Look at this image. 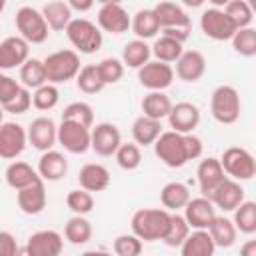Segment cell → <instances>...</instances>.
<instances>
[{
	"instance_id": "obj_23",
	"label": "cell",
	"mask_w": 256,
	"mask_h": 256,
	"mask_svg": "<svg viewBox=\"0 0 256 256\" xmlns=\"http://www.w3.org/2000/svg\"><path fill=\"white\" fill-rule=\"evenodd\" d=\"M16 200H18V208L28 214V216H38L44 212L46 208V202H48V196H46V186H44V180L16 192Z\"/></svg>"
},
{
	"instance_id": "obj_12",
	"label": "cell",
	"mask_w": 256,
	"mask_h": 256,
	"mask_svg": "<svg viewBox=\"0 0 256 256\" xmlns=\"http://www.w3.org/2000/svg\"><path fill=\"white\" fill-rule=\"evenodd\" d=\"M28 142L38 152H50L58 144V126L48 116H38L28 126Z\"/></svg>"
},
{
	"instance_id": "obj_41",
	"label": "cell",
	"mask_w": 256,
	"mask_h": 256,
	"mask_svg": "<svg viewBox=\"0 0 256 256\" xmlns=\"http://www.w3.org/2000/svg\"><path fill=\"white\" fill-rule=\"evenodd\" d=\"M234 224L238 232L242 234H254L256 232V202L244 200L234 210Z\"/></svg>"
},
{
	"instance_id": "obj_21",
	"label": "cell",
	"mask_w": 256,
	"mask_h": 256,
	"mask_svg": "<svg viewBox=\"0 0 256 256\" xmlns=\"http://www.w3.org/2000/svg\"><path fill=\"white\" fill-rule=\"evenodd\" d=\"M212 204L224 212H234L242 202H244V188L240 186V182L232 180V178H226L212 194L210 198Z\"/></svg>"
},
{
	"instance_id": "obj_48",
	"label": "cell",
	"mask_w": 256,
	"mask_h": 256,
	"mask_svg": "<svg viewBox=\"0 0 256 256\" xmlns=\"http://www.w3.org/2000/svg\"><path fill=\"white\" fill-rule=\"evenodd\" d=\"M114 254L116 256H140L142 240L136 234H120L114 240Z\"/></svg>"
},
{
	"instance_id": "obj_4",
	"label": "cell",
	"mask_w": 256,
	"mask_h": 256,
	"mask_svg": "<svg viewBox=\"0 0 256 256\" xmlns=\"http://www.w3.org/2000/svg\"><path fill=\"white\" fill-rule=\"evenodd\" d=\"M66 36L78 54H96L104 44L102 30L86 18H74L66 28Z\"/></svg>"
},
{
	"instance_id": "obj_39",
	"label": "cell",
	"mask_w": 256,
	"mask_h": 256,
	"mask_svg": "<svg viewBox=\"0 0 256 256\" xmlns=\"http://www.w3.org/2000/svg\"><path fill=\"white\" fill-rule=\"evenodd\" d=\"M190 232H192V228L186 222L184 214L174 212L172 214V222H170V230H168V234L164 238V244L170 246V248H180L186 242V238L190 236Z\"/></svg>"
},
{
	"instance_id": "obj_10",
	"label": "cell",
	"mask_w": 256,
	"mask_h": 256,
	"mask_svg": "<svg viewBox=\"0 0 256 256\" xmlns=\"http://www.w3.org/2000/svg\"><path fill=\"white\" fill-rule=\"evenodd\" d=\"M174 76H176V70L170 64H164L158 60H150L144 68L138 70V82L150 92H164L166 88L172 86Z\"/></svg>"
},
{
	"instance_id": "obj_53",
	"label": "cell",
	"mask_w": 256,
	"mask_h": 256,
	"mask_svg": "<svg viewBox=\"0 0 256 256\" xmlns=\"http://www.w3.org/2000/svg\"><path fill=\"white\" fill-rule=\"evenodd\" d=\"M68 4H70V8H72V12H74V10H76V12H88V10L94 8V2H92V0H70Z\"/></svg>"
},
{
	"instance_id": "obj_6",
	"label": "cell",
	"mask_w": 256,
	"mask_h": 256,
	"mask_svg": "<svg viewBox=\"0 0 256 256\" xmlns=\"http://www.w3.org/2000/svg\"><path fill=\"white\" fill-rule=\"evenodd\" d=\"M154 154L168 168H182L184 164L190 162L188 150H186V136L174 130L162 132V136L154 144Z\"/></svg>"
},
{
	"instance_id": "obj_22",
	"label": "cell",
	"mask_w": 256,
	"mask_h": 256,
	"mask_svg": "<svg viewBox=\"0 0 256 256\" xmlns=\"http://www.w3.org/2000/svg\"><path fill=\"white\" fill-rule=\"evenodd\" d=\"M206 74V58L198 50H184L180 60L176 62V76L182 82L194 84Z\"/></svg>"
},
{
	"instance_id": "obj_45",
	"label": "cell",
	"mask_w": 256,
	"mask_h": 256,
	"mask_svg": "<svg viewBox=\"0 0 256 256\" xmlns=\"http://www.w3.org/2000/svg\"><path fill=\"white\" fill-rule=\"evenodd\" d=\"M66 206L74 212V216H86L94 210V196L82 188L70 190L66 196Z\"/></svg>"
},
{
	"instance_id": "obj_40",
	"label": "cell",
	"mask_w": 256,
	"mask_h": 256,
	"mask_svg": "<svg viewBox=\"0 0 256 256\" xmlns=\"http://www.w3.org/2000/svg\"><path fill=\"white\" fill-rule=\"evenodd\" d=\"M62 120L66 122H76L86 128H94V110L88 102H72L64 108Z\"/></svg>"
},
{
	"instance_id": "obj_24",
	"label": "cell",
	"mask_w": 256,
	"mask_h": 256,
	"mask_svg": "<svg viewBox=\"0 0 256 256\" xmlns=\"http://www.w3.org/2000/svg\"><path fill=\"white\" fill-rule=\"evenodd\" d=\"M36 170L44 182H58L68 174V160L62 152L50 150V152H44L40 156Z\"/></svg>"
},
{
	"instance_id": "obj_43",
	"label": "cell",
	"mask_w": 256,
	"mask_h": 256,
	"mask_svg": "<svg viewBox=\"0 0 256 256\" xmlns=\"http://www.w3.org/2000/svg\"><path fill=\"white\" fill-rule=\"evenodd\" d=\"M116 162H118V166L122 170H128V172L136 170L142 164V150H140V146L136 142H126V144L122 142V146L116 152Z\"/></svg>"
},
{
	"instance_id": "obj_38",
	"label": "cell",
	"mask_w": 256,
	"mask_h": 256,
	"mask_svg": "<svg viewBox=\"0 0 256 256\" xmlns=\"http://www.w3.org/2000/svg\"><path fill=\"white\" fill-rule=\"evenodd\" d=\"M76 86L80 92L84 94H98L106 88L100 72H98V64H86L82 66L78 78H76Z\"/></svg>"
},
{
	"instance_id": "obj_14",
	"label": "cell",
	"mask_w": 256,
	"mask_h": 256,
	"mask_svg": "<svg viewBox=\"0 0 256 256\" xmlns=\"http://www.w3.org/2000/svg\"><path fill=\"white\" fill-rule=\"evenodd\" d=\"M122 146V134L116 124L112 122H100L92 128V150L102 156H116L118 148Z\"/></svg>"
},
{
	"instance_id": "obj_42",
	"label": "cell",
	"mask_w": 256,
	"mask_h": 256,
	"mask_svg": "<svg viewBox=\"0 0 256 256\" xmlns=\"http://www.w3.org/2000/svg\"><path fill=\"white\" fill-rule=\"evenodd\" d=\"M224 12L230 16V20L236 24L238 30L242 28H250L252 20H254V14L250 10V4L246 0H232L224 6Z\"/></svg>"
},
{
	"instance_id": "obj_51",
	"label": "cell",
	"mask_w": 256,
	"mask_h": 256,
	"mask_svg": "<svg viewBox=\"0 0 256 256\" xmlns=\"http://www.w3.org/2000/svg\"><path fill=\"white\" fill-rule=\"evenodd\" d=\"M20 250L16 238L10 232H0V256H16Z\"/></svg>"
},
{
	"instance_id": "obj_32",
	"label": "cell",
	"mask_w": 256,
	"mask_h": 256,
	"mask_svg": "<svg viewBox=\"0 0 256 256\" xmlns=\"http://www.w3.org/2000/svg\"><path fill=\"white\" fill-rule=\"evenodd\" d=\"M160 22H158V16L154 12V8H144V10H138L132 18V32L136 34L138 40H150L154 38L158 32H160Z\"/></svg>"
},
{
	"instance_id": "obj_17",
	"label": "cell",
	"mask_w": 256,
	"mask_h": 256,
	"mask_svg": "<svg viewBox=\"0 0 256 256\" xmlns=\"http://www.w3.org/2000/svg\"><path fill=\"white\" fill-rule=\"evenodd\" d=\"M196 176H198V186L204 198H210V194L228 178L222 168L220 158H214V156H208L198 164Z\"/></svg>"
},
{
	"instance_id": "obj_37",
	"label": "cell",
	"mask_w": 256,
	"mask_h": 256,
	"mask_svg": "<svg viewBox=\"0 0 256 256\" xmlns=\"http://www.w3.org/2000/svg\"><path fill=\"white\" fill-rule=\"evenodd\" d=\"M64 236L70 244L82 246L92 238V224L86 220V216H72L64 226Z\"/></svg>"
},
{
	"instance_id": "obj_7",
	"label": "cell",
	"mask_w": 256,
	"mask_h": 256,
	"mask_svg": "<svg viewBox=\"0 0 256 256\" xmlns=\"http://www.w3.org/2000/svg\"><path fill=\"white\" fill-rule=\"evenodd\" d=\"M220 162L226 176L236 182H246L256 176V158L246 148H240V146L226 148Z\"/></svg>"
},
{
	"instance_id": "obj_31",
	"label": "cell",
	"mask_w": 256,
	"mask_h": 256,
	"mask_svg": "<svg viewBox=\"0 0 256 256\" xmlns=\"http://www.w3.org/2000/svg\"><path fill=\"white\" fill-rule=\"evenodd\" d=\"M190 200H192L190 190L182 182H168L160 192V202H162L164 210H168V212H178V210L186 208Z\"/></svg>"
},
{
	"instance_id": "obj_50",
	"label": "cell",
	"mask_w": 256,
	"mask_h": 256,
	"mask_svg": "<svg viewBox=\"0 0 256 256\" xmlns=\"http://www.w3.org/2000/svg\"><path fill=\"white\" fill-rule=\"evenodd\" d=\"M30 106H34V100H32V92L28 88H22L20 94L6 106H2L8 114H26L30 110Z\"/></svg>"
},
{
	"instance_id": "obj_3",
	"label": "cell",
	"mask_w": 256,
	"mask_h": 256,
	"mask_svg": "<svg viewBox=\"0 0 256 256\" xmlns=\"http://www.w3.org/2000/svg\"><path fill=\"white\" fill-rule=\"evenodd\" d=\"M210 112H212V118L222 126L236 124L240 118V112H242V102H240L238 90L230 84L218 86L210 98Z\"/></svg>"
},
{
	"instance_id": "obj_18",
	"label": "cell",
	"mask_w": 256,
	"mask_h": 256,
	"mask_svg": "<svg viewBox=\"0 0 256 256\" xmlns=\"http://www.w3.org/2000/svg\"><path fill=\"white\" fill-rule=\"evenodd\" d=\"M216 206L212 204V200L200 196V198H192L188 202V206L184 208V218L190 224L192 230H208L212 226V222L216 220Z\"/></svg>"
},
{
	"instance_id": "obj_33",
	"label": "cell",
	"mask_w": 256,
	"mask_h": 256,
	"mask_svg": "<svg viewBox=\"0 0 256 256\" xmlns=\"http://www.w3.org/2000/svg\"><path fill=\"white\" fill-rule=\"evenodd\" d=\"M208 232H210L216 248H232L238 238V228H236L234 220H230L226 216H216V220L212 222Z\"/></svg>"
},
{
	"instance_id": "obj_13",
	"label": "cell",
	"mask_w": 256,
	"mask_h": 256,
	"mask_svg": "<svg viewBox=\"0 0 256 256\" xmlns=\"http://www.w3.org/2000/svg\"><path fill=\"white\" fill-rule=\"evenodd\" d=\"M28 130L16 122H4L0 128V156L4 160H14L26 150Z\"/></svg>"
},
{
	"instance_id": "obj_55",
	"label": "cell",
	"mask_w": 256,
	"mask_h": 256,
	"mask_svg": "<svg viewBox=\"0 0 256 256\" xmlns=\"http://www.w3.org/2000/svg\"><path fill=\"white\" fill-rule=\"evenodd\" d=\"M80 256H112V254H108V252H104V250H86V252L80 254Z\"/></svg>"
},
{
	"instance_id": "obj_35",
	"label": "cell",
	"mask_w": 256,
	"mask_h": 256,
	"mask_svg": "<svg viewBox=\"0 0 256 256\" xmlns=\"http://www.w3.org/2000/svg\"><path fill=\"white\" fill-rule=\"evenodd\" d=\"M20 82H22V86L28 88V90H38V88H42L44 84H48L44 60L30 58V60L20 68Z\"/></svg>"
},
{
	"instance_id": "obj_36",
	"label": "cell",
	"mask_w": 256,
	"mask_h": 256,
	"mask_svg": "<svg viewBox=\"0 0 256 256\" xmlns=\"http://www.w3.org/2000/svg\"><path fill=\"white\" fill-rule=\"evenodd\" d=\"M182 54H184V44L178 42V40H174V38L160 36V38H156V42L152 44V56H154L158 62L172 64V62H178Z\"/></svg>"
},
{
	"instance_id": "obj_56",
	"label": "cell",
	"mask_w": 256,
	"mask_h": 256,
	"mask_svg": "<svg viewBox=\"0 0 256 256\" xmlns=\"http://www.w3.org/2000/svg\"><path fill=\"white\" fill-rule=\"evenodd\" d=\"M16 256H30V254H28V250H26V246H22V248L18 250V254H16Z\"/></svg>"
},
{
	"instance_id": "obj_28",
	"label": "cell",
	"mask_w": 256,
	"mask_h": 256,
	"mask_svg": "<svg viewBox=\"0 0 256 256\" xmlns=\"http://www.w3.org/2000/svg\"><path fill=\"white\" fill-rule=\"evenodd\" d=\"M142 114L152 118V120H158L162 122L164 118L170 116L174 104L170 100V96L166 92H148L144 98H142Z\"/></svg>"
},
{
	"instance_id": "obj_11",
	"label": "cell",
	"mask_w": 256,
	"mask_h": 256,
	"mask_svg": "<svg viewBox=\"0 0 256 256\" xmlns=\"http://www.w3.org/2000/svg\"><path fill=\"white\" fill-rule=\"evenodd\" d=\"M98 28L118 36L132 28V18L120 2H104L98 10Z\"/></svg>"
},
{
	"instance_id": "obj_30",
	"label": "cell",
	"mask_w": 256,
	"mask_h": 256,
	"mask_svg": "<svg viewBox=\"0 0 256 256\" xmlns=\"http://www.w3.org/2000/svg\"><path fill=\"white\" fill-rule=\"evenodd\" d=\"M42 14H44V18H46L50 30H54V32H62V30L66 32V28L70 26V22L74 20V18H72V8H70V4H68V2H60V0H56V2H46V4L42 6Z\"/></svg>"
},
{
	"instance_id": "obj_8",
	"label": "cell",
	"mask_w": 256,
	"mask_h": 256,
	"mask_svg": "<svg viewBox=\"0 0 256 256\" xmlns=\"http://www.w3.org/2000/svg\"><path fill=\"white\" fill-rule=\"evenodd\" d=\"M200 28L206 38L216 40V42H226L232 40L234 34L238 32L236 24L230 20V16L224 12V8H206L200 16Z\"/></svg>"
},
{
	"instance_id": "obj_29",
	"label": "cell",
	"mask_w": 256,
	"mask_h": 256,
	"mask_svg": "<svg viewBox=\"0 0 256 256\" xmlns=\"http://www.w3.org/2000/svg\"><path fill=\"white\" fill-rule=\"evenodd\" d=\"M216 244L208 230H194L180 246L182 256H214Z\"/></svg>"
},
{
	"instance_id": "obj_57",
	"label": "cell",
	"mask_w": 256,
	"mask_h": 256,
	"mask_svg": "<svg viewBox=\"0 0 256 256\" xmlns=\"http://www.w3.org/2000/svg\"><path fill=\"white\" fill-rule=\"evenodd\" d=\"M248 4H250V10H252V14H256V0H248Z\"/></svg>"
},
{
	"instance_id": "obj_44",
	"label": "cell",
	"mask_w": 256,
	"mask_h": 256,
	"mask_svg": "<svg viewBox=\"0 0 256 256\" xmlns=\"http://www.w3.org/2000/svg\"><path fill=\"white\" fill-rule=\"evenodd\" d=\"M232 48L236 54L244 56V58H252L256 56V28H242L234 34L232 38Z\"/></svg>"
},
{
	"instance_id": "obj_27",
	"label": "cell",
	"mask_w": 256,
	"mask_h": 256,
	"mask_svg": "<svg viewBox=\"0 0 256 256\" xmlns=\"http://www.w3.org/2000/svg\"><path fill=\"white\" fill-rule=\"evenodd\" d=\"M162 136V122L152 120L148 116H138L132 124V138L138 146H154L156 140Z\"/></svg>"
},
{
	"instance_id": "obj_20",
	"label": "cell",
	"mask_w": 256,
	"mask_h": 256,
	"mask_svg": "<svg viewBox=\"0 0 256 256\" xmlns=\"http://www.w3.org/2000/svg\"><path fill=\"white\" fill-rule=\"evenodd\" d=\"M154 12L158 16V22H160L162 30H192L190 16L176 2H158L154 6Z\"/></svg>"
},
{
	"instance_id": "obj_26",
	"label": "cell",
	"mask_w": 256,
	"mask_h": 256,
	"mask_svg": "<svg viewBox=\"0 0 256 256\" xmlns=\"http://www.w3.org/2000/svg\"><path fill=\"white\" fill-rule=\"evenodd\" d=\"M40 180L42 178H40L38 170L32 168L28 162L16 160L6 168V184L16 192H20V190H24V188H28V186H32Z\"/></svg>"
},
{
	"instance_id": "obj_52",
	"label": "cell",
	"mask_w": 256,
	"mask_h": 256,
	"mask_svg": "<svg viewBox=\"0 0 256 256\" xmlns=\"http://www.w3.org/2000/svg\"><path fill=\"white\" fill-rule=\"evenodd\" d=\"M186 150H188V158L190 160H198L204 152V144L198 136L194 134H186Z\"/></svg>"
},
{
	"instance_id": "obj_54",
	"label": "cell",
	"mask_w": 256,
	"mask_h": 256,
	"mask_svg": "<svg viewBox=\"0 0 256 256\" xmlns=\"http://www.w3.org/2000/svg\"><path fill=\"white\" fill-rule=\"evenodd\" d=\"M240 256H256V240H248L240 248Z\"/></svg>"
},
{
	"instance_id": "obj_2",
	"label": "cell",
	"mask_w": 256,
	"mask_h": 256,
	"mask_svg": "<svg viewBox=\"0 0 256 256\" xmlns=\"http://www.w3.org/2000/svg\"><path fill=\"white\" fill-rule=\"evenodd\" d=\"M44 68L48 76V84H66L70 80H76L82 66H80V54L76 50H58L44 58Z\"/></svg>"
},
{
	"instance_id": "obj_34",
	"label": "cell",
	"mask_w": 256,
	"mask_h": 256,
	"mask_svg": "<svg viewBox=\"0 0 256 256\" xmlns=\"http://www.w3.org/2000/svg\"><path fill=\"white\" fill-rule=\"evenodd\" d=\"M152 58V46H148L144 40H132L124 46L122 50V62L124 66L128 68H134V70H140L144 68Z\"/></svg>"
},
{
	"instance_id": "obj_25",
	"label": "cell",
	"mask_w": 256,
	"mask_h": 256,
	"mask_svg": "<svg viewBox=\"0 0 256 256\" xmlns=\"http://www.w3.org/2000/svg\"><path fill=\"white\" fill-rule=\"evenodd\" d=\"M110 172L106 166L102 164H96V162H90V164H84L80 174H78V182H80V188L86 190V192H104L108 186H110Z\"/></svg>"
},
{
	"instance_id": "obj_47",
	"label": "cell",
	"mask_w": 256,
	"mask_h": 256,
	"mask_svg": "<svg viewBox=\"0 0 256 256\" xmlns=\"http://www.w3.org/2000/svg\"><path fill=\"white\" fill-rule=\"evenodd\" d=\"M124 68H126L124 62L118 60V58H104V60L98 62V72H100L106 86L120 82L122 76H124Z\"/></svg>"
},
{
	"instance_id": "obj_5",
	"label": "cell",
	"mask_w": 256,
	"mask_h": 256,
	"mask_svg": "<svg viewBox=\"0 0 256 256\" xmlns=\"http://www.w3.org/2000/svg\"><path fill=\"white\" fill-rule=\"evenodd\" d=\"M16 30L28 44H44L50 36V26L42 14L32 6H22L16 12Z\"/></svg>"
},
{
	"instance_id": "obj_9",
	"label": "cell",
	"mask_w": 256,
	"mask_h": 256,
	"mask_svg": "<svg viewBox=\"0 0 256 256\" xmlns=\"http://www.w3.org/2000/svg\"><path fill=\"white\" fill-rule=\"evenodd\" d=\"M58 144L70 154H86L92 150V128L62 120L58 126Z\"/></svg>"
},
{
	"instance_id": "obj_49",
	"label": "cell",
	"mask_w": 256,
	"mask_h": 256,
	"mask_svg": "<svg viewBox=\"0 0 256 256\" xmlns=\"http://www.w3.org/2000/svg\"><path fill=\"white\" fill-rule=\"evenodd\" d=\"M22 88H24V86H20L18 80H14L12 76L0 74V104H2V106L10 104V102L20 94Z\"/></svg>"
},
{
	"instance_id": "obj_15",
	"label": "cell",
	"mask_w": 256,
	"mask_h": 256,
	"mask_svg": "<svg viewBox=\"0 0 256 256\" xmlns=\"http://www.w3.org/2000/svg\"><path fill=\"white\" fill-rule=\"evenodd\" d=\"M30 60V44L22 36H8L0 42V68H22Z\"/></svg>"
},
{
	"instance_id": "obj_16",
	"label": "cell",
	"mask_w": 256,
	"mask_h": 256,
	"mask_svg": "<svg viewBox=\"0 0 256 256\" xmlns=\"http://www.w3.org/2000/svg\"><path fill=\"white\" fill-rule=\"evenodd\" d=\"M200 120H202L200 108L196 104H192V102H178L172 108L170 116H168L170 128L174 132H178V134H184V136L186 134H194V130L198 128Z\"/></svg>"
},
{
	"instance_id": "obj_19",
	"label": "cell",
	"mask_w": 256,
	"mask_h": 256,
	"mask_svg": "<svg viewBox=\"0 0 256 256\" xmlns=\"http://www.w3.org/2000/svg\"><path fill=\"white\" fill-rule=\"evenodd\" d=\"M62 248L64 238L56 230H38L26 242V250L30 256H60Z\"/></svg>"
},
{
	"instance_id": "obj_1",
	"label": "cell",
	"mask_w": 256,
	"mask_h": 256,
	"mask_svg": "<svg viewBox=\"0 0 256 256\" xmlns=\"http://www.w3.org/2000/svg\"><path fill=\"white\" fill-rule=\"evenodd\" d=\"M172 222V212L164 208H142L132 216V234L142 242H156L166 238Z\"/></svg>"
},
{
	"instance_id": "obj_46",
	"label": "cell",
	"mask_w": 256,
	"mask_h": 256,
	"mask_svg": "<svg viewBox=\"0 0 256 256\" xmlns=\"http://www.w3.org/2000/svg\"><path fill=\"white\" fill-rule=\"evenodd\" d=\"M32 100H34V108H38V110H42V112L52 110V108H56L58 102H60V90H58V86H54V84H44L42 88L34 90Z\"/></svg>"
}]
</instances>
